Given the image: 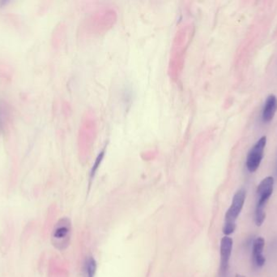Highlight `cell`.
<instances>
[{"instance_id":"7c38bea8","label":"cell","mask_w":277,"mask_h":277,"mask_svg":"<svg viewBox=\"0 0 277 277\" xmlns=\"http://www.w3.org/2000/svg\"><path fill=\"white\" fill-rule=\"evenodd\" d=\"M266 219V213L264 211H255V225L261 226Z\"/></svg>"},{"instance_id":"4fadbf2b","label":"cell","mask_w":277,"mask_h":277,"mask_svg":"<svg viewBox=\"0 0 277 277\" xmlns=\"http://www.w3.org/2000/svg\"><path fill=\"white\" fill-rule=\"evenodd\" d=\"M236 230V224H226L224 225L223 232L226 236H230L235 232Z\"/></svg>"},{"instance_id":"30bf717a","label":"cell","mask_w":277,"mask_h":277,"mask_svg":"<svg viewBox=\"0 0 277 277\" xmlns=\"http://www.w3.org/2000/svg\"><path fill=\"white\" fill-rule=\"evenodd\" d=\"M273 186H274V178L273 177L264 178L257 187V196L262 195L264 193H273Z\"/></svg>"},{"instance_id":"3957f363","label":"cell","mask_w":277,"mask_h":277,"mask_svg":"<svg viewBox=\"0 0 277 277\" xmlns=\"http://www.w3.org/2000/svg\"><path fill=\"white\" fill-rule=\"evenodd\" d=\"M97 125L96 117L92 111H88L83 115L79 126L77 147L78 153L83 160H86L92 152L97 138Z\"/></svg>"},{"instance_id":"52a82bcc","label":"cell","mask_w":277,"mask_h":277,"mask_svg":"<svg viewBox=\"0 0 277 277\" xmlns=\"http://www.w3.org/2000/svg\"><path fill=\"white\" fill-rule=\"evenodd\" d=\"M233 245H234V241L230 236H225L221 239V248H220V253H221L220 272L221 275L224 277L226 276L229 268L230 257L232 254Z\"/></svg>"},{"instance_id":"ba28073f","label":"cell","mask_w":277,"mask_h":277,"mask_svg":"<svg viewBox=\"0 0 277 277\" xmlns=\"http://www.w3.org/2000/svg\"><path fill=\"white\" fill-rule=\"evenodd\" d=\"M277 110V98L274 94H271L267 98L264 104L262 118L264 122H270L275 116Z\"/></svg>"},{"instance_id":"5b68a950","label":"cell","mask_w":277,"mask_h":277,"mask_svg":"<svg viewBox=\"0 0 277 277\" xmlns=\"http://www.w3.org/2000/svg\"><path fill=\"white\" fill-rule=\"evenodd\" d=\"M266 136L262 137L248 153L246 168L250 173H255L259 168L264 158V148L266 146Z\"/></svg>"},{"instance_id":"7a4b0ae2","label":"cell","mask_w":277,"mask_h":277,"mask_svg":"<svg viewBox=\"0 0 277 277\" xmlns=\"http://www.w3.org/2000/svg\"><path fill=\"white\" fill-rule=\"evenodd\" d=\"M117 11L113 8H102L88 15L83 22V33L88 35L99 36L106 34L117 21Z\"/></svg>"},{"instance_id":"6da1fadb","label":"cell","mask_w":277,"mask_h":277,"mask_svg":"<svg viewBox=\"0 0 277 277\" xmlns=\"http://www.w3.org/2000/svg\"><path fill=\"white\" fill-rule=\"evenodd\" d=\"M194 34V25L185 23L178 28L174 35L168 67V73L173 81L178 80L183 73L187 49L192 43Z\"/></svg>"},{"instance_id":"5bb4252c","label":"cell","mask_w":277,"mask_h":277,"mask_svg":"<svg viewBox=\"0 0 277 277\" xmlns=\"http://www.w3.org/2000/svg\"><path fill=\"white\" fill-rule=\"evenodd\" d=\"M236 277H243V276H241V275H237Z\"/></svg>"},{"instance_id":"8fae6325","label":"cell","mask_w":277,"mask_h":277,"mask_svg":"<svg viewBox=\"0 0 277 277\" xmlns=\"http://www.w3.org/2000/svg\"><path fill=\"white\" fill-rule=\"evenodd\" d=\"M264 245H265V240L263 237L259 236L255 239L252 247V259H255L259 255H263L264 252Z\"/></svg>"},{"instance_id":"277c9868","label":"cell","mask_w":277,"mask_h":277,"mask_svg":"<svg viewBox=\"0 0 277 277\" xmlns=\"http://www.w3.org/2000/svg\"><path fill=\"white\" fill-rule=\"evenodd\" d=\"M72 225L70 219L63 217L54 225L51 243L58 250H64L69 246L72 238Z\"/></svg>"},{"instance_id":"9c48e42d","label":"cell","mask_w":277,"mask_h":277,"mask_svg":"<svg viewBox=\"0 0 277 277\" xmlns=\"http://www.w3.org/2000/svg\"><path fill=\"white\" fill-rule=\"evenodd\" d=\"M97 264L92 256L86 257L83 264V277H95L97 273Z\"/></svg>"},{"instance_id":"8992f818","label":"cell","mask_w":277,"mask_h":277,"mask_svg":"<svg viewBox=\"0 0 277 277\" xmlns=\"http://www.w3.org/2000/svg\"><path fill=\"white\" fill-rule=\"evenodd\" d=\"M245 201H246V191L244 190L243 188H241L237 191L233 198L231 206L226 212L225 217L226 224H236L237 219L243 208Z\"/></svg>"}]
</instances>
